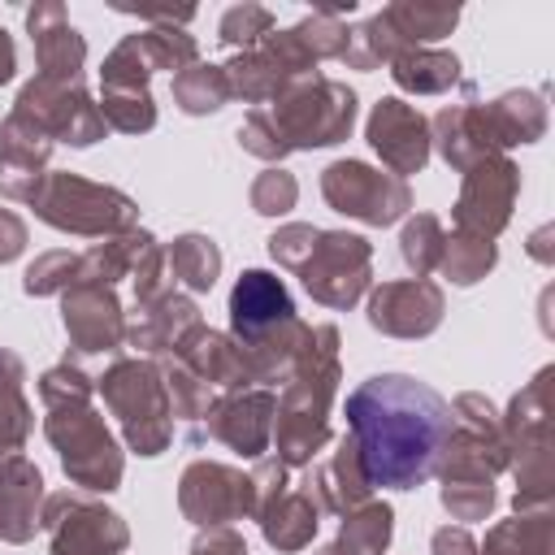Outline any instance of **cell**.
<instances>
[{"mask_svg": "<svg viewBox=\"0 0 555 555\" xmlns=\"http://www.w3.org/2000/svg\"><path fill=\"white\" fill-rule=\"evenodd\" d=\"M347 438L373 486L416 490L438 473L451 403L408 373H373L347 395Z\"/></svg>", "mask_w": 555, "mask_h": 555, "instance_id": "cell-1", "label": "cell"}, {"mask_svg": "<svg viewBox=\"0 0 555 555\" xmlns=\"http://www.w3.org/2000/svg\"><path fill=\"white\" fill-rule=\"evenodd\" d=\"M343 382L338 325H312L291 377L282 382L273 412V460L286 468H308L321 447H330V408Z\"/></svg>", "mask_w": 555, "mask_h": 555, "instance_id": "cell-2", "label": "cell"}, {"mask_svg": "<svg viewBox=\"0 0 555 555\" xmlns=\"http://www.w3.org/2000/svg\"><path fill=\"white\" fill-rule=\"evenodd\" d=\"M551 386L555 369H538L499 412L503 421V447H507V468L516 477L512 507L516 512H538L551 507L555 499V429H551Z\"/></svg>", "mask_w": 555, "mask_h": 555, "instance_id": "cell-3", "label": "cell"}, {"mask_svg": "<svg viewBox=\"0 0 555 555\" xmlns=\"http://www.w3.org/2000/svg\"><path fill=\"white\" fill-rule=\"evenodd\" d=\"M95 390L104 395V408L117 416V429L134 455H160L173 442V412L165 373L147 356H121L100 377Z\"/></svg>", "mask_w": 555, "mask_h": 555, "instance_id": "cell-4", "label": "cell"}, {"mask_svg": "<svg viewBox=\"0 0 555 555\" xmlns=\"http://www.w3.org/2000/svg\"><path fill=\"white\" fill-rule=\"evenodd\" d=\"M30 208L43 225L78 238H113L139 230V204L126 191L91 182L82 173H43L39 191L30 195Z\"/></svg>", "mask_w": 555, "mask_h": 555, "instance_id": "cell-5", "label": "cell"}, {"mask_svg": "<svg viewBox=\"0 0 555 555\" xmlns=\"http://www.w3.org/2000/svg\"><path fill=\"white\" fill-rule=\"evenodd\" d=\"M43 434L61 460V473L69 486L82 494H113L126 473V455L104 425V416L91 403H69V408H48Z\"/></svg>", "mask_w": 555, "mask_h": 555, "instance_id": "cell-6", "label": "cell"}, {"mask_svg": "<svg viewBox=\"0 0 555 555\" xmlns=\"http://www.w3.org/2000/svg\"><path fill=\"white\" fill-rule=\"evenodd\" d=\"M291 152L334 147L356 126V91L330 74H308L291 82L269 108H264Z\"/></svg>", "mask_w": 555, "mask_h": 555, "instance_id": "cell-7", "label": "cell"}, {"mask_svg": "<svg viewBox=\"0 0 555 555\" xmlns=\"http://www.w3.org/2000/svg\"><path fill=\"white\" fill-rule=\"evenodd\" d=\"M295 273L312 304L347 312L373 286V243L351 230H317V243Z\"/></svg>", "mask_w": 555, "mask_h": 555, "instance_id": "cell-8", "label": "cell"}, {"mask_svg": "<svg viewBox=\"0 0 555 555\" xmlns=\"http://www.w3.org/2000/svg\"><path fill=\"white\" fill-rule=\"evenodd\" d=\"M321 199L364 225H395L412 212V186L369 160H330L321 169Z\"/></svg>", "mask_w": 555, "mask_h": 555, "instance_id": "cell-9", "label": "cell"}, {"mask_svg": "<svg viewBox=\"0 0 555 555\" xmlns=\"http://www.w3.org/2000/svg\"><path fill=\"white\" fill-rule=\"evenodd\" d=\"M39 529H48V555H121L130 546V525L82 490L48 494Z\"/></svg>", "mask_w": 555, "mask_h": 555, "instance_id": "cell-10", "label": "cell"}, {"mask_svg": "<svg viewBox=\"0 0 555 555\" xmlns=\"http://www.w3.org/2000/svg\"><path fill=\"white\" fill-rule=\"evenodd\" d=\"M225 82H230V100L243 104H273L291 82L317 74L312 52L299 43L295 30H273L264 35L256 48L234 52L225 65Z\"/></svg>", "mask_w": 555, "mask_h": 555, "instance_id": "cell-11", "label": "cell"}, {"mask_svg": "<svg viewBox=\"0 0 555 555\" xmlns=\"http://www.w3.org/2000/svg\"><path fill=\"white\" fill-rule=\"evenodd\" d=\"M13 113L35 121L52 143H69V147H91L108 134L100 104L91 100V91L82 82H52V78L35 74L30 82H22Z\"/></svg>", "mask_w": 555, "mask_h": 555, "instance_id": "cell-12", "label": "cell"}, {"mask_svg": "<svg viewBox=\"0 0 555 555\" xmlns=\"http://www.w3.org/2000/svg\"><path fill=\"white\" fill-rule=\"evenodd\" d=\"M178 512L195 529H217L234 520H256L251 473L217 460H191L178 477Z\"/></svg>", "mask_w": 555, "mask_h": 555, "instance_id": "cell-13", "label": "cell"}, {"mask_svg": "<svg viewBox=\"0 0 555 555\" xmlns=\"http://www.w3.org/2000/svg\"><path fill=\"white\" fill-rule=\"evenodd\" d=\"M520 195V169L512 156H486L473 169H464L460 195L451 204V221L460 234H477V238H499L512 221Z\"/></svg>", "mask_w": 555, "mask_h": 555, "instance_id": "cell-14", "label": "cell"}, {"mask_svg": "<svg viewBox=\"0 0 555 555\" xmlns=\"http://www.w3.org/2000/svg\"><path fill=\"white\" fill-rule=\"evenodd\" d=\"M273 412H278V395L269 386L225 390L212 399L208 416L199 421V442L212 438V442L238 451L243 460H264V451L273 442Z\"/></svg>", "mask_w": 555, "mask_h": 555, "instance_id": "cell-15", "label": "cell"}, {"mask_svg": "<svg viewBox=\"0 0 555 555\" xmlns=\"http://www.w3.org/2000/svg\"><path fill=\"white\" fill-rule=\"evenodd\" d=\"M364 139L382 156L386 173H395L403 182H408V173H421L429 165V152H434L429 147V117L399 95H382L369 108Z\"/></svg>", "mask_w": 555, "mask_h": 555, "instance_id": "cell-16", "label": "cell"}, {"mask_svg": "<svg viewBox=\"0 0 555 555\" xmlns=\"http://www.w3.org/2000/svg\"><path fill=\"white\" fill-rule=\"evenodd\" d=\"M447 295L429 278H403V282H382L369 286V325L386 338H429L442 325Z\"/></svg>", "mask_w": 555, "mask_h": 555, "instance_id": "cell-17", "label": "cell"}, {"mask_svg": "<svg viewBox=\"0 0 555 555\" xmlns=\"http://www.w3.org/2000/svg\"><path fill=\"white\" fill-rule=\"evenodd\" d=\"M61 325H65L69 351L78 356H113L126 347V312L113 286L74 282L61 295Z\"/></svg>", "mask_w": 555, "mask_h": 555, "instance_id": "cell-18", "label": "cell"}, {"mask_svg": "<svg viewBox=\"0 0 555 555\" xmlns=\"http://www.w3.org/2000/svg\"><path fill=\"white\" fill-rule=\"evenodd\" d=\"M295 312V299L286 291V282L269 269H243L238 282L230 286V338L238 347L273 334L278 325H286Z\"/></svg>", "mask_w": 555, "mask_h": 555, "instance_id": "cell-19", "label": "cell"}, {"mask_svg": "<svg viewBox=\"0 0 555 555\" xmlns=\"http://www.w3.org/2000/svg\"><path fill=\"white\" fill-rule=\"evenodd\" d=\"M26 30L35 43V65L39 78L52 82H82V65H87V39L78 35V26L69 22L61 0H35L26 9Z\"/></svg>", "mask_w": 555, "mask_h": 555, "instance_id": "cell-20", "label": "cell"}, {"mask_svg": "<svg viewBox=\"0 0 555 555\" xmlns=\"http://www.w3.org/2000/svg\"><path fill=\"white\" fill-rule=\"evenodd\" d=\"M299 490L321 507V516H347L373 499V481L351 438H338V447L325 460L308 464V477L299 481Z\"/></svg>", "mask_w": 555, "mask_h": 555, "instance_id": "cell-21", "label": "cell"}, {"mask_svg": "<svg viewBox=\"0 0 555 555\" xmlns=\"http://www.w3.org/2000/svg\"><path fill=\"white\" fill-rule=\"evenodd\" d=\"M52 139L26 121L22 113H9L0 121V199H22L30 204V195L43 182V169L52 160Z\"/></svg>", "mask_w": 555, "mask_h": 555, "instance_id": "cell-22", "label": "cell"}, {"mask_svg": "<svg viewBox=\"0 0 555 555\" xmlns=\"http://www.w3.org/2000/svg\"><path fill=\"white\" fill-rule=\"evenodd\" d=\"M429 147H438V156L464 173L473 169L477 160L486 156H503L494 134H490V121H486V104L477 95H468L464 104H447L429 117Z\"/></svg>", "mask_w": 555, "mask_h": 555, "instance_id": "cell-23", "label": "cell"}, {"mask_svg": "<svg viewBox=\"0 0 555 555\" xmlns=\"http://www.w3.org/2000/svg\"><path fill=\"white\" fill-rule=\"evenodd\" d=\"M165 360H178L182 369H191V373H195L208 390H217V395L256 386V382H251V369H247V360H243V351H238V343H234L230 334L204 325V321H199L195 330H186L182 343L173 347V356H165Z\"/></svg>", "mask_w": 555, "mask_h": 555, "instance_id": "cell-24", "label": "cell"}, {"mask_svg": "<svg viewBox=\"0 0 555 555\" xmlns=\"http://www.w3.org/2000/svg\"><path fill=\"white\" fill-rule=\"evenodd\" d=\"M199 321L204 317H199V304L191 295L165 291L152 304H134V321H126V347H134L147 360H165V356H173L182 334L195 330Z\"/></svg>", "mask_w": 555, "mask_h": 555, "instance_id": "cell-25", "label": "cell"}, {"mask_svg": "<svg viewBox=\"0 0 555 555\" xmlns=\"http://www.w3.org/2000/svg\"><path fill=\"white\" fill-rule=\"evenodd\" d=\"M43 473L35 460H26L22 451L0 455V542H30L39 529V512H43Z\"/></svg>", "mask_w": 555, "mask_h": 555, "instance_id": "cell-26", "label": "cell"}, {"mask_svg": "<svg viewBox=\"0 0 555 555\" xmlns=\"http://www.w3.org/2000/svg\"><path fill=\"white\" fill-rule=\"evenodd\" d=\"M486 121H490V134H494L499 152L507 156V147L538 143L546 134V95L512 87V91H503L486 104Z\"/></svg>", "mask_w": 555, "mask_h": 555, "instance_id": "cell-27", "label": "cell"}, {"mask_svg": "<svg viewBox=\"0 0 555 555\" xmlns=\"http://www.w3.org/2000/svg\"><path fill=\"white\" fill-rule=\"evenodd\" d=\"M256 525H260V538H264L273 551L295 555V551H304V546L317 538L321 507H317L299 486H291V490H282V494L256 516Z\"/></svg>", "mask_w": 555, "mask_h": 555, "instance_id": "cell-28", "label": "cell"}, {"mask_svg": "<svg viewBox=\"0 0 555 555\" xmlns=\"http://www.w3.org/2000/svg\"><path fill=\"white\" fill-rule=\"evenodd\" d=\"M382 22L390 26V35L399 39V48H429L442 35L455 30L460 22V4H438V0H395L382 9Z\"/></svg>", "mask_w": 555, "mask_h": 555, "instance_id": "cell-29", "label": "cell"}, {"mask_svg": "<svg viewBox=\"0 0 555 555\" xmlns=\"http://www.w3.org/2000/svg\"><path fill=\"white\" fill-rule=\"evenodd\" d=\"M156 243L152 230H126V234H113V238H100L95 247H87L78 256V282H91V286H117L121 278L134 273V264L143 260V251Z\"/></svg>", "mask_w": 555, "mask_h": 555, "instance_id": "cell-30", "label": "cell"}, {"mask_svg": "<svg viewBox=\"0 0 555 555\" xmlns=\"http://www.w3.org/2000/svg\"><path fill=\"white\" fill-rule=\"evenodd\" d=\"M390 78L408 95H442L460 82V56L447 48H408L390 61Z\"/></svg>", "mask_w": 555, "mask_h": 555, "instance_id": "cell-31", "label": "cell"}, {"mask_svg": "<svg viewBox=\"0 0 555 555\" xmlns=\"http://www.w3.org/2000/svg\"><path fill=\"white\" fill-rule=\"evenodd\" d=\"M551 529H555L551 507L516 512L486 529V542H477V555H551Z\"/></svg>", "mask_w": 555, "mask_h": 555, "instance_id": "cell-32", "label": "cell"}, {"mask_svg": "<svg viewBox=\"0 0 555 555\" xmlns=\"http://www.w3.org/2000/svg\"><path fill=\"white\" fill-rule=\"evenodd\" d=\"M22 382H26V364L9 347H0V455L22 451L35 429V412Z\"/></svg>", "mask_w": 555, "mask_h": 555, "instance_id": "cell-33", "label": "cell"}, {"mask_svg": "<svg viewBox=\"0 0 555 555\" xmlns=\"http://www.w3.org/2000/svg\"><path fill=\"white\" fill-rule=\"evenodd\" d=\"M165 260H169V278L182 282L191 295L212 291L221 278V247L199 230H186L173 243H165Z\"/></svg>", "mask_w": 555, "mask_h": 555, "instance_id": "cell-34", "label": "cell"}, {"mask_svg": "<svg viewBox=\"0 0 555 555\" xmlns=\"http://www.w3.org/2000/svg\"><path fill=\"white\" fill-rule=\"evenodd\" d=\"M390 538H395V507L382 503V499H369V503H360L356 512L343 516L334 551L338 555H386Z\"/></svg>", "mask_w": 555, "mask_h": 555, "instance_id": "cell-35", "label": "cell"}, {"mask_svg": "<svg viewBox=\"0 0 555 555\" xmlns=\"http://www.w3.org/2000/svg\"><path fill=\"white\" fill-rule=\"evenodd\" d=\"M169 91H173V104H178L186 117H208V113H217V108L230 104L225 69L212 65V61H195V65H186L182 74H173Z\"/></svg>", "mask_w": 555, "mask_h": 555, "instance_id": "cell-36", "label": "cell"}, {"mask_svg": "<svg viewBox=\"0 0 555 555\" xmlns=\"http://www.w3.org/2000/svg\"><path fill=\"white\" fill-rule=\"evenodd\" d=\"M494 264H499V243H494V238H477V234L451 230L447 243H442L438 273H442L451 286H477Z\"/></svg>", "mask_w": 555, "mask_h": 555, "instance_id": "cell-37", "label": "cell"}, {"mask_svg": "<svg viewBox=\"0 0 555 555\" xmlns=\"http://www.w3.org/2000/svg\"><path fill=\"white\" fill-rule=\"evenodd\" d=\"M156 364H160V373H165V390H169V412H173V421H182V425H186V438L199 442V421L208 416L217 390H208V386H204L191 369H182L178 360H156Z\"/></svg>", "mask_w": 555, "mask_h": 555, "instance_id": "cell-38", "label": "cell"}, {"mask_svg": "<svg viewBox=\"0 0 555 555\" xmlns=\"http://www.w3.org/2000/svg\"><path fill=\"white\" fill-rule=\"evenodd\" d=\"M442 243H447V230H442V221H438L434 212H412V217H403V230H399V260H403L416 278L438 273Z\"/></svg>", "mask_w": 555, "mask_h": 555, "instance_id": "cell-39", "label": "cell"}, {"mask_svg": "<svg viewBox=\"0 0 555 555\" xmlns=\"http://www.w3.org/2000/svg\"><path fill=\"white\" fill-rule=\"evenodd\" d=\"M134 43L143 52V61L156 69H169V74H182L186 65L199 61V43L195 35H186V26H147V30H134Z\"/></svg>", "mask_w": 555, "mask_h": 555, "instance_id": "cell-40", "label": "cell"}, {"mask_svg": "<svg viewBox=\"0 0 555 555\" xmlns=\"http://www.w3.org/2000/svg\"><path fill=\"white\" fill-rule=\"evenodd\" d=\"M100 117L117 134H147L156 126V100L152 91H100Z\"/></svg>", "mask_w": 555, "mask_h": 555, "instance_id": "cell-41", "label": "cell"}, {"mask_svg": "<svg viewBox=\"0 0 555 555\" xmlns=\"http://www.w3.org/2000/svg\"><path fill=\"white\" fill-rule=\"evenodd\" d=\"M278 30V22H273V9H264V4H251V0H243V4H230L225 13H221V22H217V39L225 43V48H234V52H247V48H256L264 35H273Z\"/></svg>", "mask_w": 555, "mask_h": 555, "instance_id": "cell-42", "label": "cell"}, {"mask_svg": "<svg viewBox=\"0 0 555 555\" xmlns=\"http://www.w3.org/2000/svg\"><path fill=\"white\" fill-rule=\"evenodd\" d=\"M74 282H78V256L65 251V247L35 256V260L26 264V273H22V291L35 295V299H39V295H65Z\"/></svg>", "mask_w": 555, "mask_h": 555, "instance_id": "cell-43", "label": "cell"}, {"mask_svg": "<svg viewBox=\"0 0 555 555\" xmlns=\"http://www.w3.org/2000/svg\"><path fill=\"white\" fill-rule=\"evenodd\" d=\"M247 199H251V212H260V217H286L299 199V182L282 165H269L264 173H256Z\"/></svg>", "mask_w": 555, "mask_h": 555, "instance_id": "cell-44", "label": "cell"}, {"mask_svg": "<svg viewBox=\"0 0 555 555\" xmlns=\"http://www.w3.org/2000/svg\"><path fill=\"white\" fill-rule=\"evenodd\" d=\"M91 395H95V382L78 369V364H52V369H43V377H39V403L43 408H69V403H91Z\"/></svg>", "mask_w": 555, "mask_h": 555, "instance_id": "cell-45", "label": "cell"}, {"mask_svg": "<svg viewBox=\"0 0 555 555\" xmlns=\"http://www.w3.org/2000/svg\"><path fill=\"white\" fill-rule=\"evenodd\" d=\"M438 499L451 520H486L499 503V490H494V481H442Z\"/></svg>", "mask_w": 555, "mask_h": 555, "instance_id": "cell-46", "label": "cell"}, {"mask_svg": "<svg viewBox=\"0 0 555 555\" xmlns=\"http://www.w3.org/2000/svg\"><path fill=\"white\" fill-rule=\"evenodd\" d=\"M291 30H295L299 43L312 52V61H338V52H343V43H347V22H343V17H330V13H321V9L304 13Z\"/></svg>", "mask_w": 555, "mask_h": 555, "instance_id": "cell-47", "label": "cell"}, {"mask_svg": "<svg viewBox=\"0 0 555 555\" xmlns=\"http://www.w3.org/2000/svg\"><path fill=\"white\" fill-rule=\"evenodd\" d=\"M238 147H243L247 156L264 160V165H282V160L291 156V147L282 143V134H278V126H273V117H269L264 108H251V113L243 117V126H238Z\"/></svg>", "mask_w": 555, "mask_h": 555, "instance_id": "cell-48", "label": "cell"}, {"mask_svg": "<svg viewBox=\"0 0 555 555\" xmlns=\"http://www.w3.org/2000/svg\"><path fill=\"white\" fill-rule=\"evenodd\" d=\"M317 230L321 225H308V221H286V225H278L273 234H269V256L282 264V269H299L304 260H308V251H312V243H317Z\"/></svg>", "mask_w": 555, "mask_h": 555, "instance_id": "cell-49", "label": "cell"}, {"mask_svg": "<svg viewBox=\"0 0 555 555\" xmlns=\"http://www.w3.org/2000/svg\"><path fill=\"white\" fill-rule=\"evenodd\" d=\"M130 282H134V304H152V299H160L165 291H173L169 260H165V243H152V247L143 251V260L134 264Z\"/></svg>", "mask_w": 555, "mask_h": 555, "instance_id": "cell-50", "label": "cell"}, {"mask_svg": "<svg viewBox=\"0 0 555 555\" xmlns=\"http://www.w3.org/2000/svg\"><path fill=\"white\" fill-rule=\"evenodd\" d=\"M251 486H256V516H260L282 490H291V468L278 464L273 455H269V460H256V468H251Z\"/></svg>", "mask_w": 555, "mask_h": 555, "instance_id": "cell-51", "label": "cell"}, {"mask_svg": "<svg viewBox=\"0 0 555 555\" xmlns=\"http://www.w3.org/2000/svg\"><path fill=\"white\" fill-rule=\"evenodd\" d=\"M191 555H247V542L238 529L217 525V529H199L191 542Z\"/></svg>", "mask_w": 555, "mask_h": 555, "instance_id": "cell-52", "label": "cell"}, {"mask_svg": "<svg viewBox=\"0 0 555 555\" xmlns=\"http://www.w3.org/2000/svg\"><path fill=\"white\" fill-rule=\"evenodd\" d=\"M26 238H30L26 221H22L13 208H0V264L17 260V256L26 251Z\"/></svg>", "mask_w": 555, "mask_h": 555, "instance_id": "cell-53", "label": "cell"}, {"mask_svg": "<svg viewBox=\"0 0 555 555\" xmlns=\"http://www.w3.org/2000/svg\"><path fill=\"white\" fill-rule=\"evenodd\" d=\"M429 551L434 555H477V538L464 525H442V529H434Z\"/></svg>", "mask_w": 555, "mask_h": 555, "instance_id": "cell-54", "label": "cell"}, {"mask_svg": "<svg viewBox=\"0 0 555 555\" xmlns=\"http://www.w3.org/2000/svg\"><path fill=\"white\" fill-rule=\"evenodd\" d=\"M121 13H134L139 22H152V26H186V22H195V9H121Z\"/></svg>", "mask_w": 555, "mask_h": 555, "instance_id": "cell-55", "label": "cell"}, {"mask_svg": "<svg viewBox=\"0 0 555 555\" xmlns=\"http://www.w3.org/2000/svg\"><path fill=\"white\" fill-rule=\"evenodd\" d=\"M17 74V48H13V35L0 26V87Z\"/></svg>", "mask_w": 555, "mask_h": 555, "instance_id": "cell-56", "label": "cell"}, {"mask_svg": "<svg viewBox=\"0 0 555 555\" xmlns=\"http://www.w3.org/2000/svg\"><path fill=\"white\" fill-rule=\"evenodd\" d=\"M529 256H533V260H542V264H551V260H555V256H551V225L533 230V238H529Z\"/></svg>", "mask_w": 555, "mask_h": 555, "instance_id": "cell-57", "label": "cell"}, {"mask_svg": "<svg viewBox=\"0 0 555 555\" xmlns=\"http://www.w3.org/2000/svg\"><path fill=\"white\" fill-rule=\"evenodd\" d=\"M312 555H338V551H334V542H330V546H321V551H312Z\"/></svg>", "mask_w": 555, "mask_h": 555, "instance_id": "cell-58", "label": "cell"}]
</instances>
